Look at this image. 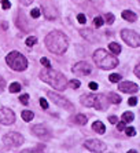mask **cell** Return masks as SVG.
<instances>
[{
    "label": "cell",
    "instance_id": "cell-1",
    "mask_svg": "<svg viewBox=\"0 0 140 153\" xmlns=\"http://www.w3.org/2000/svg\"><path fill=\"white\" fill-rule=\"evenodd\" d=\"M44 43H46V47L51 53L58 54V55L65 54L67 50V47H69V39H67V36L63 32H60V30H52V32H49L48 35L46 36Z\"/></svg>",
    "mask_w": 140,
    "mask_h": 153
},
{
    "label": "cell",
    "instance_id": "cell-2",
    "mask_svg": "<svg viewBox=\"0 0 140 153\" xmlns=\"http://www.w3.org/2000/svg\"><path fill=\"white\" fill-rule=\"evenodd\" d=\"M40 80L49 84L52 88L58 90V91L66 90L67 85V79L65 77V75L58 71H54L51 68H46L40 72Z\"/></svg>",
    "mask_w": 140,
    "mask_h": 153
},
{
    "label": "cell",
    "instance_id": "cell-3",
    "mask_svg": "<svg viewBox=\"0 0 140 153\" xmlns=\"http://www.w3.org/2000/svg\"><path fill=\"white\" fill-rule=\"evenodd\" d=\"M92 58H94V62L96 64V66L103 69V71H110V69H114L118 66V59L116 55H111L109 51L103 50V48H99L95 51Z\"/></svg>",
    "mask_w": 140,
    "mask_h": 153
},
{
    "label": "cell",
    "instance_id": "cell-4",
    "mask_svg": "<svg viewBox=\"0 0 140 153\" xmlns=\"http://www.w3.org/2000/svg\"><path fill=\"white\" fill-rule=\"evenodd\" d=\"M6 62L11 69H14L17 72H22L28 68V59L22 55L19 51H11L6 57Z\"/></svg>",
    "mask_w": 140,
    "mask_h": 153
},
{
    "label": "cell",
    "instance_id": "cell-5",
    "mask_svg": "<svg viewBox=\"0 0 140 153\" xmlns=\"http://www.w3.org/2000/svg\"><path fill=\"white\" fill-rule=\"evenodd\" d=\"M3 143L6 148H19L24 143V137L19 132H8L3 137Z\"/></svg>",
    "mask_w": 140,
    "mask_h": 153
},
{
    "label": "cell",
    "instance_id": "cell-6",
    "mask_svg": "<svg viewBox=\"0 0 140 153\" xmlns=\"http://www.w3.org/2000/svg\"><path fill=\"white\" fill-rule=\"evenodd\" d=\"M121 37H122V40L129 47H135V48H137V47L140 46V37L135 30H130V29H122V30H121Z\"/></svg>",
    "mask_w": 140,
    "mask_h": 153
},
{
    "label": "cell",
    "instance_id": "cell-7",
    "mask_svg": "<svg viewBox=\"0 0 140 153\" xmlns=\"http://www.w3.org/2000/svg\"><path fill=\"white\" fill-rule=\"evenodd\" d=\"M48 97L52 100V102L55 103V105L63 108V109H70V111H73V103L70 102L69 100H66L65 97H62L60 94L54 93V91H48Z\"/></svg>",
    "mask_w": 140,
    "mask_h": 153
},
{
    "label": "cell",
    "instance_id": "cell-8",
    "mask_svg": "<svg viewBox=\"0 0 140 153\" xmlns=\"http://www.w3.org/2000/svg\"><path fill=\"white\" fill-rule=\"evenodd\" d=\"M0 123L6 126L15 123V113L10 108H0Z\"/></svg>",
    "mask_w": 140,
    "mask_h": 153
},
{
    "label": "cell",
    "instance_id": "cell-9",
    "mask_svg": "<svg viewBox=\"0 0 140 153\" xmlns=\"http://www.w3.org/2000/svg\"><path fill=\"white\" fill-rule=\"evenodd\" d=\"M71 72H73L74 75H77V76H88L92 72V68H91V65L88 64V62L81 61V62H77V64L71 68Z\"/></svg>",
    "mask_w": 140,
    "mask_h": 153
},
{
    "label": "cell",
    "instance_id": "cell-10",
    "mask_svg": "<svg viewBox=\"0 0 140 153\" xmlns=\"http://www.w3.org/2000/svg\"><path fill=\"white\" fill-rule=\"evenodd\" d=\"M84 146L91 152H105L107 149L106 143L99 141V139H87L84 142Z\"/></svg>",
    "mask_w": 140,
    "mask_h": 153
},
{
    "label": "cell",
    "instance_id": "cell-11",
    "mask_svg": "<svg viewBox=\"0 0 140 153\" xmlns=\"http://www.w3.org/2000/svg\"><path fill=\"white\" fill-rule=\"evenodd\" d=\"M32 132H33L37 138L44 139V141H47V139L51 138V131H49L46 126H43V124L33 126V127H32Z\"/></svg>",
    "mask_w": 140,
    "mask_h": 153
},
{
    "label": "cell",
    "instance_id": "cell-12",
    "mask_svg": "<svg viewBox=\"0 0 140 153\" xmlns=\"http://www.w3.org/2000/svg\"><path fill=\"white\" fill-rule=\"evenodd\" d=\"M119 85L118 88L122 91V93L126 94H135L139 91V85L136 83H132V82H118Z\"/></svg>",
    "mask_w": 140,
    "mask_h": 153
},
{
    "label": "cell",
    "instance_id": "cell-13",
    "mask_svg": "<svg viewBox=\"0 0 140 153\" xmlns=\"http://www.w3.org/2000/svg\"><path fill=\"white\" fill-rule=\"evenodd\" d=\"M109 100L107 97L103 95V94H99V95H95V102H94V108H96L98 111H105L109 106Z\"/></svg>",
    "mask_w": 140,
    "mask_h": 153
},
{
    "label": "cell",
    "instance_id": "cell-14",
    "mask_svg": "<svg viewBox=\"0 0 140 153\" xmlns=\"http://www.w3.org/2000/svg\"><path fill=\"white\" fill-rule=\"evenodd\" d=\"M81 105H84L87 108H94V102H95V94H84L80 98Z\"/></svg>",
    "mask_w": 140,
    "mask_h": 153
},
{
    "label": "cell",
    "instance_id": "cell-15",
    "mask_svg": "<svg viewBox=\"0 0 140 153\" xmlns=\"http://www.w3.org/2000/svg\"><path fill=\"white\" fill-rule=\"evenodd\" d=\"M80 35L83 36L84 39H87L88 42H96V40H98L96 35H95L94 30H91V29H81V30H80Z\"/></svg>",
    "mask_w": 140,
    "mask_h": 153
},
{
    "label": "cell",
    "instance_id": "cell-16",
    "mask_svg": "<svg viewBox=\"0 0 140 153\" xmlns=\"http://www.w3.org/2000/svg\"><path fill=\"white\" fill-rule=\"evenodd\" d=\"M121 17L125 19V21H128V22H135L137 19V15L133 13V11H130V10H125V11H122V14H121Z\"/></svg>",
    "mask_w": 140,
    "mask_h": 153
},
{
    "label": "cell",
    "instance_id": "cell-17",
    "mask_svg": "<svg viewBox=\"0 0 140 153\" xmlns=\"http://www.w3.org/2000/svg\"><path fill=\"white\" fill-rule=\"evenodd\" d=\"M92 130L95 132H98V134H105L106 132V127L102 121H95L94 124H92Z\"/></svg>",
    "mask_w": 140,
    "mask_h": 153
},
{
    "label": "cell",
    "instance_id": "cell-18",
    "mask_svg": "<svg viewBox=\"0 0 140 153\" xmlns=\"http://www.w3.org/2000/svg\"><path fill=\"white\" fill-rule=\"evenodd\" d=\"M109 48H110V51H111L114 55H118V54L121 53V46H119L118 43H116V42L110 43V44H109Z\"/></svg>",
    "mask_w": 140,
    "mask_h": 153
},
{
    "label": "cell",
    "instance_id": "cell-19",
    "mask_svg": "<svg viewBox=\"0 0 140 153\" xmlns=\"http://www.w3.org/2000/svg\"><path fill=\"white\" fill-rule=\"evenodd\" d=\"M87 121H88V119L85 114H76V116H74V123H77V124H80V126L87 124Z\"/></svg>",
    "mask_w": 140,
    "mask_h": 153
},
{
    "label": "cell",
    "instance_id": "cell-20",
    "mask_svg": "<svg viewBox=\"0 0 140 153\" xmlns=\"http://www.w3.org/2000/svg\"><path fill=\"white\" fill-rule=\"evenodd\" d=\"M107 100H109V102H111V103H119L121 102V97L117 95L116 93H110L109 95H107Z\"/></svg>",
    "mask_w": 140,
    "mask_h": 153
},
{
    "label": "cell",
    "instance_id": "cell-21",
    "mask_svg": "<svg viewBox=\"0 0 140 153\" xmlns=\"http://www.w3.org/2000/svg\"><path fill=\"white\" fill-rule=\"evenodd\" d=\"M21 116L25 121H30V120H33V117H35V113L32 111H22Z\"/></svg>",
    "mask_w": 140,
    "mask_h": 153
},
{
    "label": "cell",
    "instance_id": "cell-22",
    "mask_svg": "<svg viewBox=\"0 0 140 153\" xmlns=\"http://www.w3.org/2000/svg\"><path fill=\"white\" fill-rule=\"evenodd\" d=\"M21 84L19 83H11L10 87H8V90H10V93H19L21 91Z\"/></svg>",
    "mask_w": 140,
    "mask_h": 153
},
{
    "label": "cell",
    "instance_id": "cell-23",
    "mask_svg": "<svg viewBox=\"0 0 140 153\" xmlns=\"http://www.w3.org/2000/svg\"><path fill=\"white\" fill-rule=\"evenodd\" d=\"M133 119H135V114H133L132 112H125V113L122 114V121H125V123H129Z\"/></svg>",
    "mask_w": 140,
    "mask_h": 153
},
{
    "label": "cell",
    "instance_id": "cell-24",
    "mask_svg": "<svg viewBox=\"0 0 140 153\" xmlns=\"http://www.w3.org/2000/svg\"><path fill=\"white\" fill-rule=\"evenodd\" d=\"M43 10H44V14H46V17L48 18V19H54V18L56 17V14H49V11H52V8H51V7L43 6Z\"/></svg>",
    "mask_w": 140,
    "mask_h": 153
},
{
    "label": "cell",
    "instance_id": "cell-25",
    "mask_svg": "<svg viewBox=\"0 0 140 153\" xmlns=\"http://www.w3.org/2000/svg\"><path fill=\"white\" fill-rule=\"evenodd\" d=\"M25 43H26V46H28V47H33V46L36 44V43H37V39H36L35 36H29Z\"/></svg>",
    "mask_w": 140,
    "mask_h": 153
},
{
    "label": "cell",
    "instance_id": "cell-26",
    "mask_svg": "<svg viewBox=\"0 0 140 153\" xmlns=\"http://www.w3.org/2000/svg\"><path fill=\"white\" fill-rule=\"evenodd\" d=\"M67 84H70L71 88H78V87L81 85V83H80V80H77V79H73V80L67 82Z\"/></svg>",
    "mask_w": 140,
    "mask_h": 153
},
{
    "label": "cell",
    "instance_id": "cell-27",
    "mask_svg": "<svg viewBox=\"0 0 140 153\" xmlns=\"http://www.w3.org/2000/svg\"><path fill=\"white\" fill-rule=\"evenodd\" d=\"M105 19L107 24L111 25L113 22H114V19H116V17H114V14H111V13H107V14H105Z\"/></svg>",
    "mask_w": 140,
    "mask_h": 153
},
{
    "label": "cell",
    "instance_id": "cell-28",
    "mask_svg": "<svg viewBox=\"0 0 140 153\" xmlns=\"http://www.w3.org/2000/svg\"><path fill=\"white\" fill-rule=\"evenodd\" d=\"M110 82L111 83H118L121 82V75H118V73H113V75H110Z\"/></svg>",
    "mask_w": 140,
    "mask_h": 153
},
{
    "label": "cell",
    "instance_id": "cell-29",
    "mask_svg": "<svg viewBox=\"0 0 140 153\" xmlns=\"http://www.w3.org/2000/svg\"><path fill=\"white\" fill-rule=\"evenodd\" d=\"M103 24H105V22H103V18H102V17H95V19H94L95 28H100Z\"/></svg>",
    "mask_w": 140,
    "mask_h": 153
},
{
    "label": "cell",
    "instance_id": "cell-30",
    "mask_svg": "<svg viewBox=\"0 0 140 153\" xmlns=\"http://www.w3.org/2000/svg\"><path fill=\"white\" fill-rule=\"evenodd\" d=\"M125 132H126V135L128 137H133L135 134H136V130H135L133 127H128V128L125 127Z\"/></svg>",
    "mask_w": 140,
    "mask_h": 153
},
{
    "label": "cell",
    "instance_id": "cell-31",
    "mask_svg": "<svg viewBox=\"0 0 140 153\" xmlns=\"http://www.w3.org/2000/svg\"><path fill=\"white\" fill-rule=\"evenodd\" d=\"M19 101H21V103H24V105H28V103H29V95H28V94L21 95V97H19Z\"/></svg>",
    "mask_w": 140,
    "mask_h": 153
},
{
    "label": "cell",
    "instance_id": "cell-32",
    "mask_svg": "<svg viewBox=\"0 0 140 153\" xmlns=\"http://www.w3.org/2000/svg\"><path fill=\"white\" fill-rule=\"evenodd\" d=\"M1 7H3L4 10H8V8L11 7L10 0H1Z\"/></svg>",
    "mask_w": 140,
    "mask_h": 153
},
{
    "label": "cell",
    "instance_id": "cell-33",
    "mask_svg": "<svg viewBox=\"0 0 140 153\" xmlns=\"http://www.w3.org/2000/svg\"><path fill=\"white\" fill-rule=\"evenodd\" d=\"M30 15L33 18H39L40 17V10H39V8H33V10L30 11Z\"/></svg>",
    "mask_w": 140,
    "mask_h": 153
},
{
    "label": "cell",
    "instance_id": "cell-34",
    "mask_svg": "<svg viewBox=\"0 0 140 153\" xmlns=\"http://www.w3.org/2000/svg\"><path fill=\"white\" fill-rule=\"evenodd\" d=\"M4 88H6V80H4V79L0 76V94L3 93Z\"/></svg>",
    "mask_w": 140,
    "mask_h": 153
},
{
    "label": "cell",
    "instance_id": "cell-35",
    "mask_svg": "<svg viewBox=\"0 0 140 153\" xmlns=\"http://www.w3.org/2000/svg\"><path fill=\"white\" fill-rule=\"evenodd\" d=\"M40 62H41V65H44L46 68H51V64H49V61L47 59V58H41Z\"/></svg>",
    "mask_w": 140,
    "mask_h": 153
},
{
    "label": "cell",
    "instance_id": "cell-36",
    "mask_svg": "<svg viewBox=\"0 0 140 153\" xmlns=\"http://www.w3.org/2000/svg\"><path fill=\"white\" fill-rule=\"evenodd\" d=\"M117 130H118V131H124V130H125V121L117 123Z\"/></svg>",
    "mask_w": 140,
    "mask_h": 153
},
{
    "label": "cell",
    "instance_id": "cell-37",
    "mask_svg": "<svg viewBox=\"0 0 140 153\" xmlns=\"http://www.w3.org/2000/svg\"><path fill=\"white\" fill-rule=\"evenodd\" d=\"M77 21L80 22V24H85L87 18H85V15H84V14H78V15H77Z\"/></svg>",
    "mask_w": 140,
    "mask_h": 153
},
{
    "label": "cell",
    "instance_id": "cell-38",
    "mask_svg": "<svg viewBox=\"0 0 140 153\" xmlns=\"http://www.w3.org/2000/svg\"><path fill=\"white\" fill-rule=\"evenodd\" d=\"M40 106H41L43 109H47V108H48V102H47L44 98H40Z\"/></svg>",
    "mask_w": 140,
    "mask_h": 153
},
{
    "label": "cell",
    "instance_id": "cell-39",
    "mask_svg": "<svg viewBox=\"0 0 140 153\" xmlns=\"http://www.w3.org/2000/svg\"><path fill=\"white\" fill-rule=\"evenodd\" d=\"M128 103H129L130 106H135V105H137V98H136V97H132V98H129Z\"/></svg>",
    "mask_w": 140,
    "mask_h": 153
},
{
    "label": "cell",
    "instance_id": "cell-40",
    "mask_svg": "<svg viewBox=\"0 0 140 153\" xmlns=\"http://www.w3.org/2000/svg\"><path fill=\"white\" fill-rule=\"evenodd\" d=\"M109 121L111 123V124H116L117 121H118V117H117V116H110V117H109Z\"/></svg>",
    "mask_w": 140,
    "mask_h": 153
},
{
    "label": "cell",
    "instance_id": "cell-41",
    "mask_svg": "<svg viewBox=\"0 0 140 153\" xmlns=\"http://www.w3.org/2000/svg\"><path fill=\"white\" fill-rule=\"evenodd\" d=\"M89 88H91L92 91H95V90H98V84H96L95 82H91L89 83Z\"/></svg>",
    "mask_w": 140,
    "mask_h": 153
},
{
    "label": "cell",
    "instance_id": "cell-42",
    "mask_svg": "<svg viewBox=\"0 0 140 153\" xmlns=\"http://www.w3.org/2000/svg\"><path fill=\"white\" fill-rule=\"evenodd\" d=\"M19 1H21L22 6H29V4L33 3V0H19Z\"/></svg>",
    "mask_w": 140,
    "mask_h": 153
},
{
    "label": "cell",
    "instance_id": "cell-43",
    "mask_svg": "<svg viewBox=\"0 0 140 153\" xmlns=\"http://www.w3.org/2000/svg\"><path fill=\"white\" fill-rule=\"evenodd\" d=\"M135 75H136V77H140V66L139 65L135 66Z\"/></svg>",
    "mask_w": 140,
    "mask_h": 153
}]
</instances>
